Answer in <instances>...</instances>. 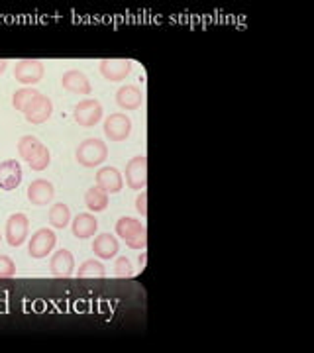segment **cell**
<instances>
[{"instance_id":"6da1fadb","label":"cell","mask_w":314,"mask_h":353,"mask_svg":"<svg viewBox=\"0 0 314 353\" xmlns=\"http://www.w3.org/2000/svg\"><path fill=\"white\" fill-rule=\"evenodd\" d=\"M18 153L32 171H43L51 163L50 150L36 136H22L18 141Z\"/></svg>"},{"instance_id":"7a4b0ae2","label":"cell","mask_w":314,"mask_h":353,"mask_svg":"<svg viewBox=\"0 0 314 353\" xmlns=\"http://www.w3.org/2000/svg\"><path fill=\"white\" fill-rule=\"evenodd\" d=\"M116 234L132 250H141L144 252L148 248V230H146V224H141L138 218L122 216L116 222Z\"/></svg>"},{"instance_id":"3957f363","label":"cell","mask_w":314,"mask_h":353,"mask_svg":"<svg viewBox=\"0 0 314 353\" xmlns=\"http://www.w3.org/2000/svg\"><path fill=\"white\" fill-rule=\"evenodd\" d=\"M77 163L87 167V169H95V167H101L106 159H108V145L97 138L83 139L79 143L75 152Z\"/></svg>"},{"instance_id":"277c9868","label":"cell","mask_w":314,"mask_h":353,"mask_svg":"<svg viewBox=\"0 0 314 353\" xmlns=\"http://www.w3.org/2000/svg\"><path fill=\"white\" fill-rule=\"evenodd\" d=\"M55 243H57V236L55 232L50 228H39L36 234H32L30 243H28V253L34 257V259H46L53 250H55Z\"/></svg>"},{"instance_id":"5b68a950","label":"cell","mask_w":314,"mask_h":353,"mask_svg":"<svg viewBox=\"0 0 314 353\" xmlns=\"http://www.w3.org/2000/svg\"><path fill=\"white\" fill-rule=\"evenodd\" d=\"M46 75V65L38 59H20L14 67V79L26 87H34Z\"/></svg>"},{"instance_id":"8992f818","label":"cell","mask_w":314,"mask_h":353,"mask_svg":"<svg viewBox=\"0 0 314 353\" xmlns=\"http://www.w3.org/2000/svg\"><path fill=\"white\" fill-rule=\"evenodd\" d=\"M102 114H104V110H102L101 102L97 101V99H85V101H81L75 106L73 118H75V122L79 126L92 128L101 122Z\"/></svg>"},{"instance_id":"52a82bcc","label":"cell","mask_w":314,"mask_h":353,"mask_svg":"<svg viewBox=\"0 0 314 353\" xmlns=\"http://www.w3.org/2000/svg\"><path fill=\"white\" fill-rule=\"evenodd\" d=\"M28 234H30V220L24 212H16L8 218L4 230V240L8 241V245L20 248L28 240Z\"/></svg>"},{"instance_id":"ba28073f","label":"cell","mask_w":314,"mask_h":353,"mask_svg":"<svg viewBox=\"0 0 314 353\" xmlns=\"http://www.w3.org/2000/svg\"><path fill=\"white\" fill-rule=\"evenodd\" d=\"M132 134V120L128 114L114 112L104 120V136L110 141H124Z\"/></svg>"},{"instance_id":"9c48e42d","label":"cell","mask_w":314,"mask_h":353,"mask_svg":"<svg viewBox=\"0 0 314 353\" xmlns=\"http://www.w3.org/2000/svg\"><path fill=\"white\" fill-rule=\"evenodd\" d=\"M126 185L134 190H144L148 187V157L138 155L126 165Z\"/></svg>"},{"instance_id":"30bf717a","label":"cell","mask_w":314,"mask_h":353,"mask_svg":"<svg viewBox=\"0 0 314 353\" xmlns=\"http://www.w3.org/2000/svg\"><path fill=\"white\" fill-rule=\"evenodd\" d=\"M132 67L134 63L130 59H118V57H110V59H102L99 63V69H101V75L110 81V83H120L124 81L126 77L132 73Z\"/></svg>"},{"instance_id":"8fae6325","label":"cell","mask_w":314,"mask_h":353,"mask_svg":"<svg viewBox=\"0 0 314 353\" xmlns=\"http://www.w3.org/2000/svg\"><path fill=\"white\" fill-rule=\"evenodd\" d=\"M53 114V102L46 94L39 92L38 97L32 101V104L24 110V118L30 124H43L48 122Z\"/></svg>"},{"instance_id":"7c38bea8","label":"cell","mask_w":314,"mask_h":353,"mask_svg":"<svg viewBox=\"0 0 314 353\" xmlns=\"http://www.w3.org/2000/svg\"><path fill=\"white\" fill-rule=\"evenodd\" d=\"M50 271L53 277L67 279L75 273V257L69 250H57L51 255Z\"/></svg>"},{"instance_id":"4fadbf2b","label":"cell","mask_w":314,"mask_h":353,"mask_svg":"<svg viewBox=\"0 0 314 353\" xmlns=\"http://www.w3.org/2000/svg\"><path fill=\"white\" fill-rule=\"evenodd\" d=\"M97 187L106 194H116L124 187V176L116 167H101L97 171Z\"/></svg>"},{"instance_id":"5bb4252c","label":"cell","mask_w":314,"mask_h":353,"mask_svg":"<svg viewBox=\"0 0 314 353\" xmlns=\"http://www.w3.org/2000/svg\"><path fill=\"white\" fill-rule=\"evenodd\" d=\"M22 165L14 159H6L0 163V189L2 190H14L20 187L22 183Z\"/></svg>"},{"instance_id":"9a60e30c","label":"cell","mask_w":314,"mask_h":353,"mask_svg":"<svg viewBox=\"0 0 314 353\" xmlns=\"http://www.w3.org/2000/svg\"><path fill=\"white\" fill-rule=\"evenodd\" d=\"M53 196H55V189L46 179H36L28 187V201L34 206H48L53 201Z\"/></svg>"},{"instance_id":"2e32d148","label":"cell","mask_w":314,"mask_h":353,"mask_svg":"<svg viewBox=\"0 0 314 353\" xmlns=\"http://www.w3.org/2000/svg\"><path fill=\"white\" fill-rule=\"evenodd\" d=\"M61 87L69 92H75V94H90V90H92L88 77L77 69H69L67 73H63Z\"/></svg>"},{"instance_id":"e0dca14e","label":"cell","mask_w":314,"mask_h":353,"mask_svg":"<svg viewBox=\"0 0 314 353\" xmlns=\"http://www.w3.org/2000/svg\"><path fill=\"white\" fill-rule=\"evenodd\" d=\"M71 230H73V236L79 240H88L97 234L99 230V222L97 218L90 214V212H81L73 218L71 222Z\"/></svg>"},{"instance_id":"ac0fdd59","label":"cell","mask_w":314,"mask_h":353,"mask_svg":"<svg viewBox=\"0 0 314 353\" xmlns=\"http://www.w3.org/2000/svg\"><path fill=\"white\" fill-rule=\"evenodd\" d=\"M144 102V94L136 85H124L116 90V104L122 110H136Z\"/></svg>"},{"instance_id":"d6986e66","label":"cell","mask_w":314,"mask_h":353,"mask_svg":"<svg viewBox=\"0 0 314 353\" xmlns=\"http://www.w3.org/2000/svg\"><path fill=\"white\" fill-rule=\"evenodd\" d=\"M120 250V241L112 234H99L92 241V253L101 259H114Z\"/></svg>"},{"instance_id":"ffe728a7","label":"cell","mask_w":314,"mask_h":353,"mask_svg":"<svg viewBox=\"0 0 314 353\" xmlns=\"http://www.w3.org/2000/svg\"><path fill=\"white\" fill-rule=\"evenodd\" d=\"M48 220H50V224L55 228V230L67 228L71 224V210H69V206L63 204V202L53 204L50 208V212H48Z\"/></svg>"},{"instance_id":"44dd1931","label":"cell","mask_w":314,"mask_h":353,"mask_svg":"<svg viewBox=\"0 0 314 353\" xmlns=\"http://www.w3.org/2000/svg\"><path fill=\"white\" fill-rule=\"evenodd\" d=\"M85 204L90 212H104L108 208V194L99 187H92L85 192Z\"/></svg>"},{"instance_id":"7402d4cb","label":"cell","mask_w":314,"mask_h":353,"mask_svg":"<svg viewBox=\"0 0 314 353\" xmlns=\"http://www.w3.org/2000/svg\"><path fill=\"white\" fill-rule=\"evenodd\" d=\"M77 277L79 279H104L106 277V269L101 261L97 259H87L85 263L79 265V271H77Z\"/></svg>"},{"instance_id":"603a6c76","label":"cell","mask_w":314,"mask_h":353,"mask_svg":"<svg viewBox=\"0 0 314 353\" xmlns=\"http://www.w3.org/2000/svg\"><path fill=\"white\" fill-rule=\"evenodd\" d=\"M39 94V90H36L34 87H24L20 88V90H16L12 97V104L16 110H20V112L24 114V110L32 104V101L36 99Z\"/></svg>"},{"instance_id":"cb8c5ba5","label":"cell","mask_w":314,"mask_h":353,"mask_svg":"<svg viewBox=\"0 0 314 353\" xmlns=\"http://www.w3.org/2000/svg\"><path fill=\"white\" fill-rule=\"evenodd\" d=\"M114 275L120 279L134 277V267H132L128 257H116V261H114Z\"/></svg>"},{"instance_id":"d4e9b609","label":"cell","mask_w":314,"mask_h":353,"mask_svg":"<svg viewBox=\"0 0 314 353\" xmlns=\"http://www.w3.org/2000/svg\"><path fill=\"white\" fill-rule=\"evenodd\" d=\"M16 275V263L8 255H0V279H12Z\"/></svg>"},{"instance_id":"484cf974","label":"cell","mask_w":314,"mask_h":353,"mask_svg":"<svg viewBox=\"0 0 314 353\" xmlns=\"http://www.w3.org/2000/svg\"><path fill=\"white\" fill-rule=\"evenodd\" d=\"M136 210L141 216L148 214V192H139L138 194V199H136Z\"/></svg>"},{"instance_id":"4316f807","label":"cell","mask_w":314,"mask_h":353,"mask_svg":"<svg viewBox=\"0 0 314 353\" xmlns=\"http://www.w3.org/2000/svg\"><path fill=\"white\" fill-rule=\"evenodd\" d=\"M6 67H8V61H6V59H0V75L6 71Z\"/></svg>"},{"instance_id":"83f0119b","label":"cell","mask_w":314,"mask_h":353,"mask_svg":"<svg viewBox=\"0 0 314 353\" xmlns=\"http://www.w3.org/2000/svg\"><path fill=\"white\" fill-rule=\"evenodd\" d=\"M146 265V255H139V267H144Z\"/></svg>"},{"instance_id":"f1b7e54d","label":"cell","mask_w":314,"mask_h":353,"mask_svg":"<svg viewBox=\"0 0 314 353\" xmlns=\"http://www.w3.org/2000/svg\"><path fill=\"white\" fill-rule=\"evenodd\" d=\"M0 240H2V236H0Z\"/></svg>"}]
</instances>
